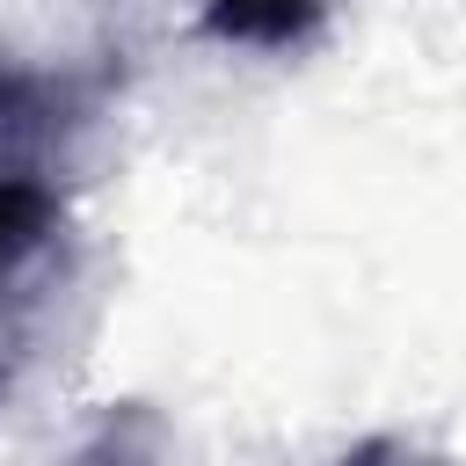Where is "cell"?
<instances>
[{"label":"cell","mask_w":466,"mask_h":466,"mask_svg":"<svg viewBox=\"0 0 466 466\" xmlns=\"http://www.w3.org/2000/svg\"><path fill=\"white\" fill-rule=\"evenodd\" d=\"M87 284L73 197L51 167L0 160V408L29 393L66 335V306Z\"/></svg>","instance_id":"obj_2"},{"label":"cell","mask_w":466,"mask_h":466,"mask_svg":"<svg viewBox=\"0 0 466 466\" xmlns=\"http://www.w3.org/2000/svg\"><path fill=\"white\" fill-rule=\"evenodd\" d=\"M335 466H459V459H444V451H430V444H415V437H364V444H350Z\"/></svg>","instance_id":"obj_5"},{"label":"cell","mask_w":466,"mask_h":466,"mask_svg":"<svg viewBox=\"0 0 466 466\" xmlns=\"http://www.w3.org/2000/svg\"><path fill=\"white\" fill-rule=\"evenodd\" d=\"M335 0H197V36L248 58H299L328 36Z\"/></svg>","instance_id":"obj_3"},{"label":"cell","mask_w":466,"mask_h":466,"mask_svg":"<svg viewBox=\"0 0 466 466\" xmlns=\"http://www.w3.org/2000/svg\"><path fill=\"white\" fill-rule=\"evenodd\" d=\"M73 466H153V422H146L138 408L109 415V422L87 437V451H80Z\"/></svg>","instance_id":"obj_4"},{"label":"cell","mask_w":466,"mask_h":466,"mask_svg":"<svg viewBox=\"0 0 466 466\" xmlns=\"http://www.w3.org/2000/svg\"><path fill=\"white\" fill-rule=\"evenodd\" d=\"M131 80V0H0V160L44 167Z\"/></svg>","instance_id":"obj_1"}]
</instances>
